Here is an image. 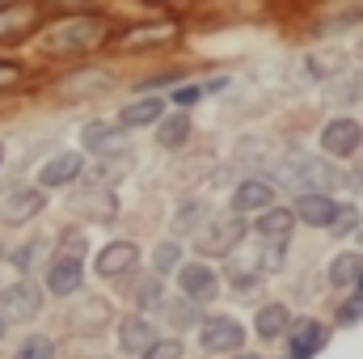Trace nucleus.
I'll list each match as a JSON object with an SVG mask.
<instances>
[{
  "instance_id": "f257e3e1",
  "label": "nucleus",
  "mask_w": 363,
  "mask_h": 359,
  "mask_svg": "<svg viewBox=\"0 0 363 359\" xmlns=\"http://www.w3.org/2000/svg\"><path fill=\"white\" fill-rule=\"evenodd\" d=\"M106 38V21L97 17H68L64 26H55L47 34V51L51 55H77V51H93Z\"/></svg>"
},
{
  "instance_id": "f03ea898",
  "label": "nucleus",
  "mask_w": 363,
  "mask_h": 359,
  "mask_svg": "<svg viewBox=\"0 0 363 359\" xmlns=\"http://www.w3.org/2000/svg\"><path fill=\"white\" fill-rule=\"evenodd\" d=\"M245 241V220L233 211V216H220V220H207L199 228V258H228L237 245Z\"/></svg>"
},
{
  "instance_id": "7ed1b4c3",
  "label": "nucleus",
  "mask_w": 363,
  "mask_h": 359,
  "mask_svg": "<svg viewBox=\"0 0 363 359\" xmlns=\"http://www.w3.org/2000/svg\"><path fill=\"white\" fill-rule=\"evenodd\" d=\"M363 148V123L351 114H338L321 127V153L330 161H347V157H359Z\"/></svg>"
},
{
  "instance_id": "20e7f679",
  "label": "nucleus",
  "mask_w": 363,
  "mask_h": 359,
  "mask_svg": "<svg viewBox=\"0 0 363 359\" xmlns=\"http://www.w3.org/2000/svg\"><path fill=\"white\" fill-rule=\"evenodd\" d=\"M199 343H203L207 355H233V351L245 347V326H241L237 317H224V313L203 317V326H199Z\"/></svg>"
},
{
  "instance_id": "39448f33",
  "label": "nucleus",
  "mask_w": 363,
  "mask_h": 359,
  "mask_svg": "<svg viewBox=\"0 0 363 359\" xmlns=\"http://www.w3.org/2000/svg\"><path fill=\"white\" fill-rule=\"evenodd\" d=\"M330 343V326L317 317H300L287 330V359H317Z\"/></svg>"
},
{
  "instance_id": "423d86ee",
  "label": "nucleus",
  "mask_w": 363,
  "mask_h": 359,
  "mask_svg": "<svg viewBox=\"0 0 363 359\" xmlns=\"http://www.w3.org/2000/svg\"><path fill=\"white\" fill-rule=\"evenodd\" d=\"M178 292L190 304H211L220 296V275L207 267V263H186L178 270Z\"/></svg>"
},
{
  "instance_id": "0eeeda50",
  "label": "nucleus",
  "mask_w": 363,
  "mask_h": 359,
  "mask_svg": "<svg viewBox=\"0 0 363 359\" xmlns=\"http://www.w3.org/2000/svg\"><path fill=\"white\" fill-rule=\"evenodd\" d=\"M38 309H43V292H38L34 279H21L13 287H0V317L30 321V317H38Z\"/></svg>"
},
{
  "instance_id": "6e6552de",
  "label": "nucleus",
  "mask_w": 363,
  "mask_h": 359,
  "mask_svg": "<svg viewBox=\"0 0 363 359\" xmlns=\"http://www.w3.org/2000/svg\"><path fill=\"white\" fill-rule=\"evenodd\" d=\"M157 343H161V338H157V326H152L144 313H135V317H123V321H118V351H123V355H131V359L140 355V359H144Z\"/></svg>"
},
{
  "instance_id": "1a4fd4ad",
  "label": "nucleus",
  "mask_w": 363,
  "mask_h": 359,
  "mask_svg": "<svg viewBox=\"0 0 363 359\" xmlns=\"http://www.w3.org/2000/svg\"><path fill=\"white\" fill-rule=\"evenodd\" d=\"M135 263H140V245L135 241H110L93 258V270L101 279H118V275H135Z\"/></svg>"
},
{
  "instance_id": "9d476101",
  "label": "nucleus",
  "mask_w": 363,
  "mask_h": 359,
  "mask_svg": "<svg viewBox=\"0 0 363 359\" xmlns=\"http://www.w3.org/2000/svg\"><path fill=\"white\" fill-rule=\"evenodd\" d=\"M85 283V263L77 254H55V263L47 267V292L55 296H77Z\"/></svg>"
},
{
  "instance_id": "9b49d317",
  "label": "nucleus",
  "mask_w": 363,
  "mask_h": 359,
  "mask_svg": "<svg viewBox=\"0 0 363 359\" xmlns=\"http://www.w3.org/2000/svg\"><path fill=\"white\" fill-rule=\"evenodd\" d=\"M296 174H300V190H338L342 186V174L330 165V157H296Z\"/></svg>"
},
{
  "instance_id": "f8f14e48",
  "label": "nucleus",
  "mask_w": 363,
  "mask_h": 359,
  "mask_svg": "<svg viewBox=\"0 0 363 359\" xmlns=\"http://www.w3.org/2000/svg\"><path fill=\"white\" fill-rule=\"evenodd\" d=\"M296 220L300 224H308V228H330L334 224V216H338V203H334V194H321V190H304L300 199H296Z\"/></svg>"
},
{
  "instance_id": "ddd939ff",
  "label": "nucleus",
  "mask_w": 363,
  "mask_h": 359,
  "mask_svg": "<svg viewBox=\"0 0 363 359\" xmlns=\"http://www.w3.org/2000/svg\"><path fill=\"white\" fill-rule=\"evenodd\" d=\"M274 207V182L271 178H245L237 190H233V211H271Z\"/></svg>"
},
{
  "instance_id": "4468645a",
  "label": "nucleus",
  "mask_w": 363,
  "mask_h": 359,
  "mask_svg": "<svg viewBox=\"0 0 363 359\" xmlns=\"http://www.w3.org/2000/svg\"><path fill=\"white\" fill-rule=\"evenodd\" d=\"M296 211L291 207H271V211H262L258 220H254V233H258V241H271V245H287L291 241V233H296Z\"/></svg>"
},
{
  "instance_id": "2eb2a0df",
  "label": "nucleus",
  "mask_w": 363,
  "mask_h": 359,
  "mask_svg": "<svg viewBox=\"0 0 363 359\" xmlns=\"http://www.w3.org/2000/svg\"><path fill=\"white\" fill-rule=\"evenodd\" d=\"M81 170H85V157L81 153H55L38 170V186H68V182L81 178Z\"/></svg>"
},
{
  "instance_id": "dca6fc26",
  "label": "nucleus",
  "mask_w": 363,
  "mask_h": 359,
  "mask_svg": "<svg viewBox=\"0 0 363 359\" xmlns=\"http://www.w3.org/2000/svg\"><path fill=\"white\" fill-rule=\"evenodd\" d=\"M287 330H291V309L287 304H262L258 309V317H254V334L262 338V343H274V338H287Z\"/></svg>"
},
{
  "instance_id": "f3484780",
  "label": "nucleus",
  "mask_w": 363,
  "mask_h": 359,
  "mask_svg": "<svg viewBox=\"0 0 363 359\" xmlns=\"http://www.w3.org/2000/svg\"><path fill=\"white\" fill-rule=\"evenodd\" d=\"M43 203H47L43 190H34V186H17V190L4 199V220H9V224H26V220H34V216L43 211Z\"/></svg>"
},
{
  "instance_id": "a211bd4d",
  "label": "nucleus",
  "mask_w": 363,
  "mask_h": 359,
  "mask_svg": "<svg viewBox=\"0 0 363 359\" xmlns=\"http://www.w3.org/2000/svg\"><path fill=\"white\" fill-rule=\"evenodd\" d=\"M363 279V254L359 250H342V254H334V263H330V283L334 287H359Z\"/></svg>"
},
{
  "instance_id": "6ab92c4d",
  "label": "nucleus",
  "mask_w": 363,
  "mask_h": 359,
  "mask_svg": "<svg viewBox=\"0 0 363 359\" xmlns=\"http://www.w3.org/2000/svg\"><path fill=\"white\" fill-rule=\"evenodd\" d=\"M127 296L140 304V309H165V292H161V275L144 270V275H131V287Z\"/></svg>"
},
{
  "instance_id": "aec40b11",
  "label": "nucleus",
  "mask_w": 363,
  "mask_h": 359,
  "mask_svg": "<svg viewBox=\"0 0 363 359\" xmlns=\"http://www.w3.org/2000/svg\"><path fill=\"white\" fill-rule=\"evenodd\" d=\"M174 34H178V26H174V21H152V26H135V30H127L118 43L135 51V47H152V43H165V38H174Z\"/></svg>"
},
{
  "instance_id": "412c9836",
  "label": "nucleus",
  "mask_w": 363,
  "mask_h": 359,
  "mask_svg": "<svg viewBox=\"0 0 363 359\" xmlns=\"http://www.w3.org/2000/svg\"><path fill=\"white\" fill-rule=\"evenodd\" d=\"M101 89H110V72H97V68L60 81V93H64V97H89V93H101Z\"/></svg>"
},
{
  "instance_id": "4be33fe9",
  "label": "nucleus",
  "mask_w": 363,
  "mask_h": 359,
  "mask_svg": "<svg viewBox=\"0 0 363 359\" xmlns=\"http://www.w3.org/2000/svg\"><path fill=\"white\" fill-rule=\"evenodd\" d=\"M161 118H165L161 97H140V101H131V106L118 114V123H123V127H144V123H161Z\"/></svg>"
},
{
  "instance_id": "5701e85b",
  "label": "nucleus",
  "mask_w": 363,
  "mask_h": 359,
  "mask_svg": "<svg viewBox=\"0 0 363 359\" xmlns=\"http://www.w3.org/2000/svg\"><path fill=\"white\" fill-rule=\"evenodd\" d=\"M211 220V211H207V203H199V199H190V203H182L178 216H174V233L186 237V233H199L203 224Z\"/></svg>"
},
{
  "instance_id": "b1692460",
  "label": "nucleus",
  "mask_w": 363,
  "mask_h": 359,
  "mask_svg": "<svg viewBox=\"0 0 363 359\" xmlns=\"http://www.w3.org/2000/svg\"><path fill=\"white\" fill-rule=\"evenodd\" d=\"M72 211H85L93 220H114V211H118V203H114V194H77L72 199Z\"/></svg>"
},
{
  "instance_id": "393cba45",
  "label": "nucleus",
  "mask_w": 363,
  "mask_h": 359,
  "mask_svg": "<svg viewBox=\"0 0 363 359\" xmlns=\"http://www.w3.org/2000/svg\"><path fill=\"white\" fill-rule=\"evenodd\" d=\"M123 131H127L123 123H89V127L81 131V140H85V148H97V157H101V148H110Z\"/></svg>"
},
{
  "instance_id": "a878e982",
  "label": "nucleus",
  "mask_w": 363,
  "mask_h": 359,
  "mask_svg": "<svg viewBox=\"0 0 363 359\" xmlns=\"http://www.w3.org/2000/svg\"><path fill=\"white\" fill-rule=\"evenodd\" d=\"M182 270V245L178 241H161L157 250H152V275H178Z\"/></svg>"
},
{
  "instance_id": "bb28decb",
  "label": "nucleus",
  "mask_w": 363,
  "mask_h": 359,
  "mask_svg": "<svg viewBox=\"0 0 363 359\" xmlns=\"http://www.w3.org/2000/svg\"><path fill=\"white\" fill-rule=\"evenodd\" d=\"M165 317H169L178 330H190V326L199 330V326H203V317H199V304H190L186 296H178V300H165Z\"/></svg>"
},
{
  "instance_id": "cd10ccee",
  "label": "nucleus",
  "mask_w": 363,
  "mask_h": 359,
  "mask_svg": "<svg viewBox=\"0 0 363 359\" xmlns=\"http://www.w3.org/2000/svg\"><path fill=\"white\" fill-rule=\"evenodd\" d=\"M186 136H190V118H186V114H169V118L157 127L161 148H178V144H186Z\"/></svg>"
},
{
  "instance_id": "c85d7f7f",
  "label": "nucleus",
  "mask_w": 363,
  "mask_h": 359,
  "mask_svg": "<svg viewBox=\"0 0 363 359\" xmlns=\"http://www.w3.org/2000/svg\"><path fill=\"white\" fill-rule=\"evenodd\" d=\"M359 228H363V211L355 203H338V216H334L330 233H334V237H351V233H359Z\"/></svg>"
},
{
  "instance_id": "c756f323",
  "label": "nucleus",
  "mask_w": 363,
  "mask_h": 359,
  "mask_svg": "<svg viewBox=\"0 0 363 359\" xmlns=\"http://www.w3.org/2000/svg\"><path fill=\"white\" fill-rule=\"evenodd\" d=\"M13 359H55V343H51L47 334H30V338L17 343Z\"/></svg>"
},
{
  "instance_id": "7c9ffc66",
  "label": "nucleus",
  "mask_w": 363,
  "mask_h": 359,
  "mask_svg": "<svg viewBox=\"0 0 363 359\" xmlns=\"http://www.w3.org/2000/svg\"><path fill=\"white\" fill-rule=\"evenodd\" d=\"M347 68V55L342 51H321V55H308V72L313 77H338Z\"/></svg>"
},
{
  "instance_id": "2f4dec72",
  "label": "nucleus",
  "mask_w": 363,
  "mask_h": 359,
  "mask_svg": "<svg viewBox=\"0 0 363 359\" xmlns=\"http://www.w3.org/2000/svg\"><path fill=\"white\" fill-rule=\"evenodd\" d=\"M30 17H34V13H30L26 4H21V9H4V13H0V38L26 34V30H30Z\"/></svg>"
},
{
  "instance_id": "473e14b6",
  "label": "nucleus",
  "mask_w": 363,
  "mask_h": 359,
  "mask_svg": "<svg viewBox=\"0 0 363 359\" xmlns=\"http://www.w3.org/2000/svg\"><path fill=\"white\" fill-rule=\"evenodd\" d=\"M363 321V292H351V300L338 304V326H359Z\"/></svg>"
},
{
  "instance_id": "72a5a7b5",
  "label": "nucleus",
  "mask_w": 363,
  "mask_h": 359,
  "mask_svg": "<svg viewBox=\"0 0 363 359\" xmlns=\"http://www.w3.org/2000/svg\"><path fill=\"white\" fill-rule=\"evenodd\" d=\"M38 254H43V241H30V245H17V250H13V267H17L21 275H26V270H30L34 263H38Z\"/></svg>"
},
{
  "instance_id": "f704fd0d",
  "label": "nucleus",
  "mask_w": 363,
  "mask_h": 359,
  "mask_svg": "<svg viewBox=\"0 0 363 359\" xmlns=\"http://www.w3.org/2000/svg\"><path fill=\"white\" fill-rule=\"evenodd\" d=\"M224 81H211V85H182V89H174V101L178 106H190V101H199V97H207L211 89H220Z\"/></svg>"
},
{
  "instance_id": "c9c22d12",
  "label": "nucleus",
  "mask_w": 363,
  "mask_h": 359,
  "mask_svg": "<svg viewBox=\"0 0 363 359\" xmlns=\"http://www.w3.org/2000/svg\"><path fill=\"white\" fill-rule=\"evenodd\" d=\"M144 359H182V343H178V338H161V343H157Z\"/></svg>"
},
{
  "instance_id": "e433bc0d",
  "label": "nucleus",
  "mask_w": 363,
  "mask_h": 359,
  "mask_svg": "<svg viewBox=\"0 0 363 359\" xmlns=\"http://www.w3.org/2000/svg\"><path fill=\"white\" fill-rule=\"evenodd\" d=\"M17 81H21V68L0 60V89H9V85H17Z\"/></svg>"
},
{
  "instance_id": "4c0bfd02",
  "label": "nucleus",
  "mask_w": 363,
  "mask_h": 359,
  "mask_svg": "<svg viewBox=\"0 0 363 359\" xmlns=\"http://www.w3.org/2000/svg\"><path fill=\"white\" fill-rule=\"evenodd\" d=\"M351 186L363 190V148H359V157H355V165H351Z\"/></svg>"
},
{
  "instance_id": "58836bf2",
  "label": "nucleus",
  "mask_w": 363,
  "mask_h": 359,
  "mask_svg": "<svg viewBox=\"0 0 363 359\" xmlns=\"http://www.w3.org/2000/svg\"><path fill=\"white\" fill-rule=\"evenodd\" d=\"M47 4H51V9H85L89 0H47Z\"/></svg>"
},
{
  "instance_id": "ea45409f",
  "label": "nucleus",
  "mask_w": 363,
  "mask_h": 359,
  "mask_svg": "<svg viewBox=\"0 0 363 359\" xmlns=\"http://www.w3.org/2000/svg\"><path fill=\"white\" fill-rule=\"evenodd\" d=\"M0 338H4V317H0Z\"/></svg>"
},
{
  "instance_id": "a19ab883",
  "label": "nucleus",
  "mask_w": 363,
  "mask_h": 359,
  "mask_svg": "<svg viewBox=\"0 0 363 359\" xmlns=\"http://www.w3.org/2000/svg\"><path fill=\"white\" fill-rule=\"evenodd\" d=\"M237 359H258V355H237Z\"/></svg>"
},
{
  "instance_id": "79ce46f5",
  "label": "nucleus",
  "mask_w": 363,
  "mask_h": 359,
  "mask_svg": "<svg viewBox=\"0 0 363 359\" xmlns=\"http://www.w3.org/2000/svg\"><path fill=\"white\" fill-rule=\"evenodd\" d=\"M359 55H363V38H359Z\"/></svg>"
},
{
  "instance_id": "37998d69",
  "label": "nucleus",
  "mask_w": 363,
  "mask_h": 359,
  "mask_svg": "<svg viewBox=\"0 0 363 359\" xmlns=\"http://www.w3.org/2000/svg\"><path fill=\"white\" fill-rule=\"evenodd\" d=\"M0 161H4V148H0Z\"/></svg>"
},
{
  "instance_id": "c03bdc74",
  "label": "nucleus",
  "mask_w": 363,
  "mask_h": 359,
  "mask_svg": "<svg viewBox=\"0 0 363 359\" xmlns=\"http://www.w3.org/2000/svg\"><path fill=\"white\" fill-rule=\"evenodd\" d=\"M0 4H4V0H0Z\"/></svg>"
}]
</instances>
